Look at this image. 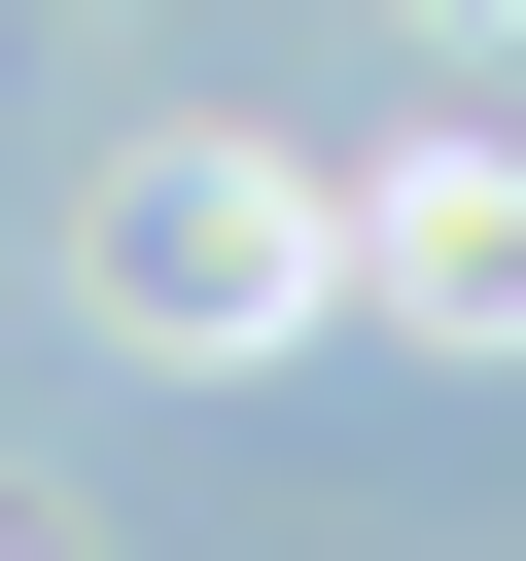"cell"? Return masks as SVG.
<instances>
[{"mask_svg":"<svg viewBox=\"0 0 526 561\" xmlns=\"http://www.w3.org/2000/svg\"><path fill=\"white\" fill-rule=\"evenodd\" d=\"M316 245H351V210H281L245 140H175V175L105 210V316H140V351H281V280H316Z\"/></svg>","mask_w":526,"mask_h":561,"instance_id":"obj_1","label":"cell"},{"mask_svg":"<svg viewBox=\"0 0 526 561\" xmlns=\"http://www.w3.org/2000/svg\"><path fill=\"white\" fill-rule=\"evenodd\" d=\"M351 280H421V316L491 351V316H526V140H421V175L351 210Z\"/></svg>","mask_w":526,"mask_h":561,"instance_id":"obj_2","label":"cell"},{"mask_svg":"<svg viewBox=\"0 0 526 561\" xmlns=\"http://www.w3.org/2000/svg\"><path fill=\"white\" fill-rule=\"evenodd\" d=\"M0 561H35V526H0Z\"/></svg>","mask_w":526,"mask_h":561,"instance_id":"obj_3","label":"cell"}]
</instances>
